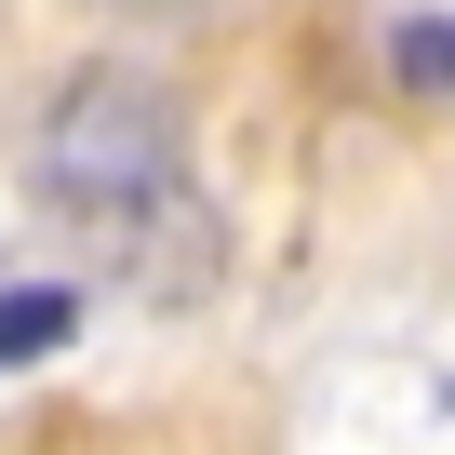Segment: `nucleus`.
Instances as JSON below:
<instances>
[{
    "label": "nucleus",
    "mask_w": 455,
    "mask_h": 455,
    "mask_svg": "<svg viewBox=\"0 0 455 455\" xmlns=\"http://www.w3.org/2000/svg\"><path fill=\"white\" fill-rule=\"evenodd\" d=\"M188 188V121L148 68H81L54 108H41V201L108 228V242H148Z\"/></svg>",
    "instance_id": "nucleus-1"
},
{
    "label": "nucleus",
    "mask_w": 455,
    "mask_h": 455,
    "mask_svg": "<svg viewBox=\"0 0 455 455\" xmlns=\"http://www.w3.org/2000/svg\"><path fill=\"white\" fill-rule=\"evenodd\" d=\"M81 335V295L68 282H0V375H14V362H54Z\"/></svg>",
    "instance_id": "nucleus-2"
},
{
    "label": "nucleus",
    "mask_w": 455,
    "mask_h": 455,
    "mask_svg": "<svg viewBox=\"0 0 455 455\" xmlns=\"http://www.w3.org/2000/svg\"><path fill=\"white\" fill-rule=\"evenodd\" d=\"M388 68H402V81H428V94H455V14H415V28L388 41Z\"/></svg>",
    "instance_id": "nucleus-3"
}]
</instances>
